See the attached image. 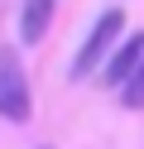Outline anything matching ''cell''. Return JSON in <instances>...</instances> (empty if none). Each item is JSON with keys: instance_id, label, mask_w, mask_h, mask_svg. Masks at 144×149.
<instances>
[{"instance_id": "1", "label": "cell", "mask_w": 144, "mask_h": 149, "mask_svg": "<svg viewBox=\"0 0 144 149\" xmlns=\"http://www.w3.org/2000/svg\"><path fill=\"white\" fill-rule=\"evenodd\" d=\"M120 34H125V10H106L101 19L91 24V34H86V43L77 48V58H72V82L91 77V72L101 68V63L111 58L115 48H120Z\"/></svg>"}, {"instance_id": "2", "label": "cell", "mask_w": 144, "mask_h": 149, "mask_svg": "<svg viewBox=\"0 0 144 149\" xmlns=\"http://www.w3.org/2000/svg\"><path fill=\"white\" fill-rule=\"evenodd\" d=\"M34 101H29V77L15 48H0V116L5 120H29Z\"/></svg>"}, {"instance_id": "3", "label": "cell", "mask_w": 144, "mask_h": 149, "mask_svg": "<svg viewBox=\"0 0 144 149\" xmlns=\"http://www.w3.org/2000/svg\"><path fill=\"white\" fill-rule=\"evenodd\" d=\"M139 63H144V34H130V39H125L120 48L106 58V77H101V82L125 91V87H130V77L139 72Z\"/></svg>"}, {"instance_id": "4", "label": "cell", "mask_w": 144, "mask_h": 149, "mask_svg": "<svg viewBox=\"0 0 144 149\" xmlns=\"http://www.w3.org/2000/svg\"><path fill=\"white\" fill-rule=\"evenodd\" d=\"M48 19H53V0H24V10H19V39L38 43L48 34Z\"/></svg>"}, {"instance_id": "5", "label": "cell", "mask_w": 144, "mask_h": 149, "mask_svg": "<svg viewBox=\"0 0 144 149\" xmlns=\"http://www.w3.org/2000/svg\"><path fill=\"white\" fill-rule=\"evenodd\" d=\"M120 101H125L130 111H144V63H139V72L130 77V87L120 91Z\"/></svg>"}]
</instances>
